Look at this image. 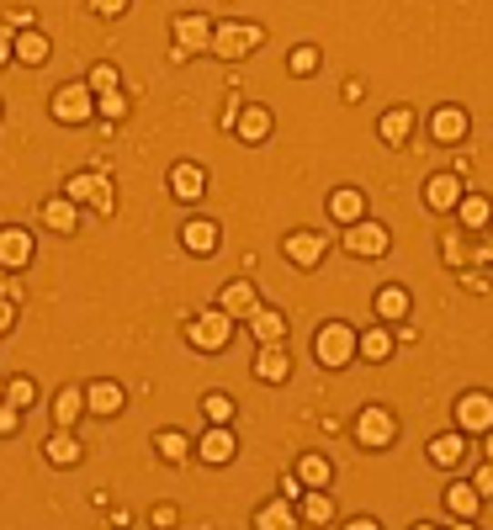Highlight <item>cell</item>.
Segmentation results:
<instances>
[{
	"label": "cell",
	"instance_id": "obj_1",
	"mask_svg": "<svg viewBox=\"0 0 493 530\" xmlns=\"http://www.w3.org/2000/svg\"><path fill=\"white\" fill-rule=\"evenodd\" d=\"M313 355H318L324 366H335L339 372V366L356 355V329H350V324H324L318 340H313Z\"/></svg>",
	"mask_w": 493,
	"mask_h": 530
},
{
	"label": "cell",
	"instance_id": "obj_2",
	"mask_svg": "<svg viewBox=\"0 0 493 530\" xmlns=\"http://www.w3.org/2000/svg\"><path fill=\"white\" fill-rule=\"evenodd\" d=\"M64 196H69V202H86V207H96V213H112V181H106L101 170H80Z\"/></svg>",
	"mask_w": 493,
	"mask_h": 530
},
{
	"label": "cell",
	"instance_id": "obj_3",
	"mask_svg": "<svg viewBox=\"0 0 493 530\" xmlns=\"http://www.w3.org/2000/svg\"><path fill=\"white\" fill-rule=\"evenodd\" d=\"M260 48V27H245V22H228V27L213 32V54L217 59H245Z\"/></svg>",
	"mask_w": 493,
	"mask_h": 530
},
{
	"label": "cell",
	"instance_id": "obj_4",
	"mask_svg": "<svg viewBox=\"0 0 493 530\" xmlns=\"http://www.w3.org/2000/svg\"><path fill=\"white\" fill-rule=\"evenodd\" d=\"M228 313L223 308H213V313H202V318H191V329H186V340L196 345V350H223L228 345Z\"/></svg>",
	"mask_w": 493,
	"mask_h": 530
},
{
	"label": "cell",
	"instance_id": "obj_5",
	"mask_svg": "<svg viewBox=\"0 0 493 530\" xmlns=\"http://www.w3.org/2000/svg\"><path fill=\"white\" fill-rule=\"evenodd\" d=\"M393 435H398V425H393V414H387V408H361V419H356V440H361L367 451L393 445Z\"/></svg>",
	"mask_w": 493,
	"mask_h": 530
},
{
	"label": "cell",
	"instance_id": "obj_6",
	"mask_svg": "<svg viewBox=\"0 0 493 530\" xmlns=\"http://www.w3.org/2000/svg\"><path fill=\"white\" fill-rule=\"evenodd\" d=\"M91 112H96L91 85H64V91L54 95V117H59V123H86Z\"/></svg>",
	"mask_w": 493,
	"mask_h": 530
},
{
	"label": "cell",
	"instance_id": "obj_7",
	"mask_svg": "<svg viewBox=\"0 0 493 530\" xmlns=\"http://www.w3.org/2000/svg\"><path fill=\"white\" fill-rule=\"evenodd\" d=\"M457 425L472 430V435H488L493 430V398L488 393H467L462 404H457Z\"/></svg>",
	"mask_w": 493,
	"mask_h": 530
},
{
	"label": "cell",
	"instance_id": "obj_8",
	"mask_svg": "<svg viewBox=\"0 0 493 530\" xmlns=\"http://www.w3.org/2000/svg\"><path fill=\"white\" fill-rule=\"evenodd\" d=\"M345 250L361 255V260H371V255H387V228H382V223H350Z\"/></svg>",
	"mask_w": 493,
	"mask_h": 530
},
{
	"label": "cell",
	"instance_id": "obj_9",
	"mask_svg": "<svg viewBox=\"0 0 493 530\" xmlns=\"http://www.w3.org/2000/svg\"><path fill=\"white\" fill-rule=\"evenodd\" d=\"M176 43H181V54H202V48H213V27H207V16H176Z\"/></svg>",
	"mask_w": 493,
	"mask_h": 530
},
{
	"label": "cell",
	"instance_id": "obj_10",
	"mask_svg": "<svg viewBox=\"0 0 493 530\" xmlns=\"http://www.w3.org/2000/svg\"><path fill=\"white\" fill-rule=\"evenodd\" d=\"M196 451H202V462H207V467L234 462V435H228V425H207V435L196 440Z\"/></svg>",
	"mask_w": 493,
	"mask_h": 530
},
{
	"label": "cell",
	"instance_id": "obj_11",
	"mask_svg": "<svg viewBox=\"0 0 493 530\" xmlns=\"http://www.w3.org/2000/svg\"><path fill=\"white\" fill-rule=\"evenodd\" d=\"M32 260V239L22 234V228H0V265L5 271H22Z\"/></svg>",
	"mask_w": 493,
	"mask_h": 530
},
{
	"label": "cell",
	"instance_id": "obj_12",
	"mask_svg": "<svg viewBox=\"0 0 493 530\" xmlns=\"http://www.w3.org/2000/svg\"><path fill=\"white\" fill-rule=\"evenodd\" d=\"M234 133H239L245 144H266V138H271V112H266V106H245V112L234 117Z\"/></svg>",
	"mask_w": 493,
	"mask_h": 530
},
{
	"label": "cell",
	"instance_id": "obj_13",
	"mask_svg": "<svg viewBox=\"0 0 493 530\" xmlns=\"http://www.w3.org/2000/svg\"><path fill=\"white\" fill-rule=\"evenodd\" d=\"M430 133L440 138V144H462L467 138V112L462 106H440V112L430 117Z\"/></svg>",
	"mask_w": 493,
	"mask_h": 530
},
{
	"label": "cell",
	"instance_id": "obj_14",
	"mask_svg": "<svg viewBox=\"0 0 493 530\" xmlns=\"http://www.w3.org/2000/svg\"><path fill=\"white\" fill-rule=\"evenodd\" d=\"M255 308H260V297H255L249 281H228V286H223V313H228V318H249Z\"/></svg>",
	"mask_w": 493,
	"mask_h": 530
},
{
	"label": "cell",
	"instance_id": "obj_15",
	"mask_svg": "<svg viewBox=\"0 0 493 530\" xmlns=\"http://www.w3.org/2000/svg\"><path fill=\"white\" fill-rule=\"evenodd\" d=\"M170 191H176L181 202H196V196L207 191V175H202V165H176V170H170Z\"/></svg>",
	"mask_w": 493,
	"mask_h": 530
},
{
	"label": "cell",
	"instance_id": "obj_16",
	"mask_svg": "<svg viewBox=\"0 0 493 530\" xmlns=\"http://www.w3.org/2000/svg\"><path fill=\"white\" fill-rule=\"evenodd\" d=\"M425 202H430L435 213H451V207L462 202V181H457V175H435L430 186H425Z\"/></svg>",
	"mask_w": 493,
	"mask_h": 530
},
{
	"label": "cell",
	"instance_id": "obj_17",
	"mask_svg": "<svg viewBox=\"0 0 493 530\" xmlns=\"http://www.w3.org/2000/svg\"><path fill=\"white\" fill-rule=\"evenodd\" d=\"M318 255H324V239L318 234H287V260L292 265L308 271V265H318Z\"/></svg>",
	"mask_w": 493,
	"mask_h": 530
},
{
	"label": "cell",
	"instance_id": "obj_18",
	"mask_svg": "<svg viewBox=\"0 0 493 530\" xmlns=\"http://www.w3.org/2000/svg\"><path fill=\"white\" fill-rule=\"evenodd\" d=\"M281 329H287V318H281L277 308H255V313H249V335H255L260 345H277Z\"/></svg>",
	"mask_w": 493,
	"mask_h": 530
},
{
	"label": "cell",
	"instance_id": "obj_19",
	"mask_svg": "<svg viewBox=\"0 0 493 530\" xmlns=\"http://www.w3.org/2000/svg\"><path fill=\"white\" fill-rule=\"evenodd\" d=\"M43 223L59 228V234H75V228H80V202H69V196L48 202V207H43Z\"/></svg>",
	"mask_w": 493,
	"mask_h": 530
},
{
	"label": "cell",
	"instance_id": "obj_20",
	"mask_svg": "<svg viewBox=\"0 0 493 530\" xmlns=\"http://www.w3.org/2000/svg\"><path fill=\"white\" fill-rule=\"evenodd\" d=\"M255 376H260V382H281V376H292L287 350H281V345H266V350H260V361H255Z\"/></svg>",
	"mask_w": 493,
	"mask_h": 530
},
{
	"label": "cell",
	"instance_id": "obj_21",
	"mask_svg": "<svg viewBox=\"0 0 493 530\" xmlns=\"http://www.w3.org/2000/svg\"><path fill=\"white\" fill-rule=\"evenodd\" d=\"M356 355H367V361H387L393 355V335L377 324V329H367V335H356Z\"/></svg>",
	"mask_w": 493,
	"mask_h": 530
},
{
	"label": "cell",
	"instance_id": "obj_22",
	"mask_svg": "<svg viewBox=\"0 0 493 530\" xmlns=\"http://www.w3.org/2000/svg\"><path fill=\"white\" fill-rule=\"evenodd\" d=\"M329 218L335 223H361V191L339 186L335 196H329Z\"/></svg>",
	"mask_w": 493,
	"mask_h": 530
},
{
	"label": "cell",
	"instance_id": "obj_23",
	"mask_svg": "<svg viewBox=\"0 0 493 530\" xmlns=\"http://www.w3.org/2000/svg\"><path fill=\"white\" fill-rule=\"evenodd\" d=\"M86 404H91L96 414H117V408H123V387H117V382H91Z\"/></svg>",
	"mask_w": 493,
	"mask_h": 530
},
{
	"label": "cell",
	"instance_id": "obj_24",
	"mask_svg": "<svg viewBox=\"0 0 493 530\" xmlns=\"http://www.w3.org/2000/svg\"><path fill=\"white\" fill-rule=\"evenodd\" d=\"M446 509H451L457 520H472V515H478V488H472V483H457V488H446Z\"/></svg>",
	"mask_w": 493,
	"mask_h": 530
},
{
	"label": "cell",
	"instance_id": "obj_25",
	"mask_svg": "<svg viewBox=\"0 0 493 530\" xmlns=\"http://www.w3.org/2000/svg\"><path fill=\"white\" fill-rule=\"evenodd\" d=\"M377 127H382V138H387V144H403V138H408V127H414V112H408V106H393Z\"/></svg>",
	"mask_w": 493,
	"mask_h": 530
},
{
	"label": "cell",
	"instance_id": "obj_26",
	"mask_svg": "<svg viewBox=\"0 0 493 530\" xmlns=\"http://www.w3.org/2000/svg\"><path fill=\"white\" fill-rule=\"evenodd\" d=\"M186 250L213 255L217 250V223H186Z\"/></svg>",
	"mask_w": 493,
	"mask_h": 530
},
{
	"label": "cell",
	"instance_id": "obj_27",
	"mask_svg": "<svg viewBox=\"0 0 493 530\" xmlns=\"http://www.w3.org/2000/svg\"><path fill=\"white\" fill-rule=\"evenodd\" d=\"M11 48H16V59H22V64H43V59H48V37H43V32H22Z\"/></svg>",
	"mask_w": 493,
	"mask_h": 530
},
{
	"label": "cell",
	"instance_id": "obj_28",
	"mask_svg": "<svg viewBox=\"0 0 493 530\" xmlns=\"http://www.w3.org/2000/svg\"><path fill=\"white\" fill-rule=\"evenodd\" d=\"M48 462H59V467H75V462H80V440L69 435V430H59V435L48 440Z\"/></svg>",
	"mask_w": 493,
	"mask_h": 530
},
{
	"label": "cell",
	"instance_id": "obj_29",
	"mask_svg": "<svg viewBox=\"0 0 493 530\" xmlns=\"http://www.w3.org/2000/svg\"><path fill=\"white\" fill-rule=\"evenodd\" d=\"M430 462H435V467H457V462H462V435L430 440Z\"/></svg>",
	"mask_w": 493,
	"mask_h": 530
},
{
	"label": "cell",
	"instance_id": "obj_30",
	"mask_svg": "<svg viewBox=\"0 0 493 530\" xmlns=\"http://www.w3.org/2000/svg\"><path fill=\"white\" fill-rule=\"evenodd\" d=\"M377 313H382V318H403V313H408V292H403V286H382V292H377Z\"/></svg>",
	"mask_w": 493,
	"mask_h": 530
},
{
	"label": "cell",
	"instance_id": "obj_31",
	"mask_svg": "<svg viewBox=\"0 0 493 530\" xmlns=\"http://www.w3.org/2000/svg\"><path fill=\"white\" fill-rule=\"evenodd\" d=\"M297 477H303L308 488H324V483L335 477V467H329L324 456H303V462H297Z\"/></svg>",
	"mask_w": 493,
	"mask_h": 530
},
{
	"label": "cell",
	"instance_id": "obj_32",
	"mask_svg": "<svg viewBox=\"0 0 493 530\" xmlns=\"http://www.w3.org/2000/svg\"><path fill=\"white\" fill-rule=\"evenodd\" d=\"M457 207H462V223H467V228H488L493 207H488V202H483V196H462Z\"/></svg>",
	"mask_w": 493,
	"mask_h": 530
},
{
	"label": "cell",
	"instance_id": "obj_33",
	"mask_svg": "<svg viewBox=\"0 0 493 530\" xmlns=\"http://www.w3.org/2000/svg\"><path fill=\"white\" fill-rule=\"evenodd\" d=\"M155 451L165 456V462H181V456L191 451V445H186V435H181V430H159V435H155Z\"/></svg>",
	"mask_w": 493,
	"mask_h": 530
},
{
	"label": "cell",
	"instance_id": "obj_34",
	"mask_svg": "<svg viewBox=\"0 0 493 530\" xmlns=\"http://www.w3.org/2000/svg\"><path fill=\"white\" fill-rule=\"evenodd\" d=\"M255 525L260 530H292V509H287V504H266V509L255 515Z\"/></svg>",
	"mask_w": 493,
	"mask_h": 530
},
{
	"label": "cell",
	"instance_id": "obj_35",
	"mask_svg": "<svg viewBox=\"0 0 493 530\" xmlns=\"http://www.w3.org/2000/svg\"><path fill=\"white\" fill-rule=\"evenodd\" d=\"M96 112H101L106 123H123V117H127V95H123V91H106V95H96Z\"/></svg>",
	"mask_w": 493,
	"mask_h": 530
},
{
	"label": "cell",
	"instance_id": "obj_36",
	"mask_svg": "<svg viewBox=\"0 0 493 530\" xmlns=\"http://www.w3.org/2000/svg\"><path fill=\"white\" fill-rule=\"evenodd\" d=\"M5 404H16V408H32V404H37V382H27V376H16V382H5Z\"/></svg>",
	"mask_w": 493,
	"mask_h": 530
},
{
	"label": "cell",
	"instance_id": "obj_37",
	"mask_svg": "<svg viewBox=\"0 0 493 530\" xmlns=\"http://www.w3.org/2000/svg\"><path fill=\"white\" fill-rule=\"evenodd\" d=\"M303 515H308L313 525H329V520H335V504L324 499V488H313V494H308V504H303Z\"/></svg>",
	"mask_w": 493,
	"mask_h": 530
},
{
	"label": "cell",
	"instance_id": "obj_38",
	"mask_svg": "<svg viewBox=\"0 0 493 530\" xmlns=\"http://www.w3.org/2000/svg\"><path fill=\"white\" fill-rule=\"evenodd\" d=\"M54 419H59L64 430L80 419V393H75V387H69V393H59V404H54Z\"/></svg>",
	"mask_w": 493,
	"mask_h": 530
},
{
	"label": "cell",
	"instance_id": "obj_39",
	"mask_svg": "<svg viewBox=\"0 0 493 530\" xmlns=\"http://www.w3.org/2000/svg\"><path fill=\"white\" fill-rule=\"evenodd\" d=\"M202 414H207L213 425H228V419H234V404H228L223 393H207V398H202Z\"/></svg>",
	"mask_w": 493,
	"mask_h": 530
},
{
	"label": "cell",
	"instance_id": "obj_40",
	"mask_svg": "<svg viewBox=\"0 0 493 530\" xmlns=\"http://www.w3.org/2000/svg\"><path fill=\"white\" fill-rule=\"evenodd\" d=\"M86 85H91L96 95L117 91V69H112V64H96V69H91V80H86Z\"/></svg>",
	"mask_w": 493,
	"mask_h": 530
},
{
	"label": "cell",
	"instance_id": "obj_41",
	"mask_svg": "<svg viewBox=\"0 0 493 530\" xmlns=\"http://www.w3.org/2000/svg\"><path fill=\"white\" fill-rule=\"evenodd\" d=\"M287 69H292V75H313V69H318V48H297V54L287 59Z\"/></svg>",
	"mask_w": 493,
	"mask_h": 530
},
{
	"label": "cell",
	"instance_id": "obj_42",
	"mask_svg": "<svg viewBox=\"0 0 493 530\" xmlns=\"http://www.w3.org/2000/svg\"><path fill=\"white\" fill-rule=\"evenodd\" d=\"M440 250H446V265H462V260H467V250H462V239H457V234H446V239H440Z\"/></svg>",
	"mask_w": 493,
	"mask_h": 530
},
{
	"label": "cell",
	"instance_id": "obj_43",
	"mask_svg": "<svg viewBox=\"0 0 493 530\" xmlns=\"http://www.w3.org/2000/svg\"><path fill=\"white\" fill-rule=\"evenodd\" d=\"M91 11H96V16H123L127 0H91Z\"/></svg>",
	"mask_w": 493,
	"mask_h": 530
},
{
	"label": "cell",
	"instance_id": "obj_44",
	"mask_svg": "<svg viewBox=\"0 0 493 530\" xmlns=\"http://www.w3.org/2000/svg\"><path fill=\"white\" fill-rule=\"evenodd\" d=\"M11 430H16V404L0 398V435H11Z\"/></svg>",
	"mask_w": 493,
	"mask_h": 530
},
{
	"label": "cell",
	"instance_id": "obj_45",
	"mask_svg": "<svg viewBox=\"0 0 493 530\" xmlns=\"http://www.w3.org/2000/svg\"><path fill=\"white\" fill-rule=\"evenodd\" d=\"M16 324V297H0V335Z\"/></svg>",
	"mask_w": 493,
	"mask_h": 530
},
{
	"label": "cell",
	"instance_id": "obj_46",
	"mask_svg": "<svg viewBox=\"0 0 493 530\" xmlns=\"http://www.w3.org/2000/svg\"><path fill=\"white\" fill-rule=\"evenodd\" d=\"M472 488H478V494H493V467H478V477H472Z\"/></svg>",
	"mask_w": 493,
	"mask_h": 530
},
{
	"label": "cell",
	"instance_id": "obj_47",
	"mask_svg": "<svg viewBox=\"0 0 493 530\" xmlns=\"http://www.w3.org/2000/svg\"><path fill=\"white\" fill-rule=\"evenodd\" d=\"M0 297H22V286H16V281L5 276V271H0Z\"/></svg>",
	"mask_w": 493,
	"mask_h": 530
},
{
	"label": "cell",
	"instance_id": "obj_48",
	"mask_svg": "<svg viewBox=\"0 0 493 530\" xmlns=\"http://www.w3.org/2000/svg\"><path fill=\"white\" fill-rule=\"evenodd\" d=\"M5 59H16V48H11V37H0V64Z\"/></svg>",
	"mask_w": 493,
	"mask_h": 530
},
{
	"label": "cell",
	"instance_id": "obj_49",
	"mask_svg": "<svg viewBox=\"0 0 493 530\" xmlns=\"http://www.w3.org/2000/svg\"><path fill=\"white\" fill-rule=\"evenodd\" d=\"M483 260H488V265H493V239H488V245H483Z\"/></svg>",
	"mask_w": 493,
	"mask_h": 530
},
{
	"label": "cell",
	"instance_id": "obj_50",
	"mask_svg": "<svg viewBox=\"0 0 493 530\" xmlns=\"http://www.w3.org/2000/svg\"><path fill=\"white\" fill-rule=\"evenodd\" d=\"M488 456H493V430H488Z\"/></svg>",
	"mask_w": 493,
	"mask_h": 530
},
{
	"label": "cell",
	"instance_id": "obj_51",
	"mask_svg": "<svg viewBox=\"0 0 493 530\" xmlns=\"http://www.w3.org/2000/svg\"><path fill=\"white\" fill-rule=\"evenodd\" d=\"M0 398H5V382H0Z\"/></svg>",
	"mask_w": 493,
	"mask_h": 530
}]
</instances>
